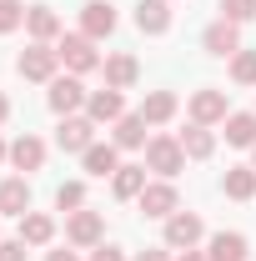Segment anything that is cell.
<instances>
[{
	"label": "cell",
	"mask_w": 256,
	"mask_h": 261,
	"mask_svg": "<svg viewBox=\"0 0 256 261\" xmlns=\"http://www.w3.org/2000/svg\"><path fill=\"white\" fill-rule=\"evenodd\" d=\"M181 166H186V151H181L176 136H151L146 141V171H156L161 181H171Z\"/></svg>",
	"instance_id": "cell-1"
},
{
	"label": "cell",
	"mask_w": 256,
	"mask_h": 261,
	"mask_svg": "<svg viewBox=\"0 0 256 261\" xmlns=\"http://www.w3.org/2000/svg\"><path fill=\"white\" fill-rule=\"evenodd\" d=\"M20 75H25V81H45V86H50V81H56V70H61V50H56V45H45V40H35V45H25V50H20Z\"/></svg>",
	"instance_id": "cell-2"
},
{
	"label": "cell",
	"mask_w": 256,
	"mask_h": 261,
	"mask_svg": "<svg viewBox=\"0 0 256 261\" xmlns=\"http://www.w3.org/2000/svg\"><path fill=\"white\" fill-rule=\"evenodd\" d=\"M56 50H61V65L65 70H70V75H86V70H96L100 65V50H96V40H91V35H61V45H56Z\"/></svg>",
	"instance_id": "cell-3"
},
{
	"label": "cell",
	"mask_w": 256,
	"mask_h": 261,
	"mask_svg": "<svg viewBox=\"0 0 256 261\" xmlns=\"http://www.w3.org/2000/svg\"><path fill=\"white\" fill-rule=\"evenodd\" d=\"M86 100H91V91L81 86V75H56L50 91H45V106H50L56 116H75Z\"/></svg>",
	"instance_id": "cell-4"
},
{
	"label": "cell",
	"mask_w": 256,
	"mask_h": 261,
	"mask_svg": "<svg viewBox=\"0 0 256 261\" xmlns=\"http://www.w3.org/2000/svg\"><path fill=\"white\" fill-rule=\"evenodd\" d=\"M56 146L86 156V151L96 146V121H91V116H61V126H56Z\"/></svg>",
	"instance_id": "cell-5"
},
{
	"label": "cell",
	"mask_w": 256,
	"mask_h": 261,
	"mask_svg": "<svg viewBox=\"0 0 256 261\" xmlns=\"http://www.w3.org/2000/svg\"><path fill=\"white\" fill-rule=\"evenodd\" d=\"M201 236H206V226H201L196 211H171V216H166V246H171V251H191Z\"/></svg>",
	"instance_id": "cell-6"
},
{
	"label": "cell",
	"mask_w": 256,
	"mask_h": 261,
	"mask_svg": "<svg viewBox=\"0 0 256 261\" xmlns=\"http://www.w3.org/2000/svg\"><path fill=\"white\" fill-rule=\"evenodd\" d=\"M111 31H116V5H111V0H86V5H81V35L106 40Z\"/></svg>",
	"instance_id": "cell-7"
},
{
	"label": "cell",
	"mask_w": 256,
	"mask_h": 261,
	"mask_svg": "<svg viewBox=\"0 0 256 261\" xmlns=\"http://www.w3.org/2000/svg\"><path fill=\"white\" fill-rule=\"evenodd\" d=\"M136 206L146 211V216H171V211H181V201H176V186L171 181H146V191L136 196Z\"/></svg>",
	"instance_id": "cell-8"
},
{
	"label": "cell",
	"mask_w": 256,
	"mask_h": 261,
	"mask_svg": "<svg viewBox=\"0 0 256 261\" xmlns=\"http://www.w3.org/2000/svg\"><path fill=\"white\" fill-rule=\"evenodd\" d=\"M100 236H106L100 211H70V221H65V241L70 246H100Z\"/></svg>",
	"instance_id": "cell-9"
},
{
	"label": "cell",
	"mask_w": 256,
	"mask_h": 261,
	"mask_svg": "<svg viewBox=\"0 0 256 261\" xmlns=\"http://www.w3.org/2000/svg\"><path fill=\"white\" fill-rule=\"evenodd\" d=\"M201 45H206V50H211V56H236V50H241V25H236V20H211V25H206V35H201Z\"/></svg>",
	"instance_id": "cell-10"
},
{
	"label": "cell",
	"mask_w": 256,
	"mask_h": 261,
	"mask_svg": "<svg viewBox=\"0 0 256 261\" xmlns=\"http://www.w3.org/2000/svg\"><path fill=\"white\" fill-rule=\"evenodd\" d=\"M86 116H91L96 126H106V121L116 126V121L126 116V100H121V91H111V86H106V91H91V100H86Z\"/></svg>",
	"instance_id": "cell-11"
},
{
	"label": "cell",
	"mask_w": 256,
	"mask_h": 261,
	"mask_svg": "<svg viewBox=\"0 0 256 261\" xmlns=\"http://www.w3.org/2000/svg\"><path fill=\"white\" fill-rule=\"evenodd\" d=\"M100 70H106V86H111V91H131V86H136V75H141L136 56H126V50L106 56V61H100Z\"/></svg>",
	"instance_id": "cell-12"
},
{
	"label": "cell",
	"mask_w": 256,
	"mask_h": 261,
	"mask_svg": "<svg viewBox=\"0 0 256 261\" xmlns=\"http://www.w3.org/2000/svg\"><path fill=\"white\" fill-rule=\"evenodd\" d=\"M191 121L196 126H216V121H226V91H196L191 96Z\"/></svg>",
	"instance_id": "cell-13"
},
{
	"label": "cell",
	"mask_w": 256,
	"mask_h": 261,
	"mask_svg": "<svg viewBox=\"0 0 256 261\" xmlns=\"http://www.w3.org/2000/svg\"><path fill=\"white\" fill-rule=\"evenodd\" d=\"M136 25L146 35H166L171 31V0H141L136 5Z\"/></svg>",
	"instance_id": "cell-14"
},
{
	"label": "cell",
	"mask_w": 256,
	"mask_h": 261,
	"mask_svg": "<svg viewBox=\"0 0 256 261\" xmlns=\"http://www.w3.org/2000/svg\"><path fill=\"white\" fill-rule=\"evenodd\" d=\"M206 256H211V261H246V256H251V246H246L241 231H216L211 246H206Z\"/></svg>",
	"instance_id": "cell-15"
},
{
	"label": "cell",
	"mask_w": 256,
	"mask_h": 261,
	"mask_svg": "<svg viewBox=\"0 0 256 261\" xmlns=\"http://www.w3.org/2000/svg\"><path fill=\"white\" fill-rule=\"evenodd\" d=\"M10 166H15V171H40V166H45V141L25 130V136L10 146Z\"/></svg>",
	"instance_id": "cell-16"
},
{
	"label": "cell",
	"mask_w": 256,
	"mask_h": 261,
	"mask_svg": "<svg viewBox=\"0 0 256 261\" xmlns=\"http://www.w3.org/2000/svg\"><path fill=\"white\" fill-rule=\"evenodd\" d=\"M25 31H31V40H45V45H50V40L61 35V15H56L50 5H31V10H25Z\"/></svg>",
	"instance_id": "cell-17"
},
{
	"label": "cell",
	"mask_w": 256,
	"mask_h": 261,
	"mask_svg": "<svg viewBox=\"0 0 256 261\" xmlns=\"http://www.w3.org/2000/svg\"><path fill=\"white\" fill-rule=\"evenodd\" d=\"M116 151H121L116 141H106V146L96 141V146H91V151L81 156V166H86L91 176H116V171H121V156H116Z\"/></svg>",
	"instance_id": "cell-18"
},
{
	"label": "cell",
	"mask_w": 256,
	"mask_h": 261,
	"mask_svg": "<svg viewBox=\"0 0 256 261\" xmlns=\"http://www.w3.org/2000/svg\"><path fill=\"white\" fill-rule=\"evenodd\" d=\"M0 211H5V216H25V211H31V181H25V176H10V181L0 186Z\"/></svg>",
	"instance_id": "cell-19"
},
{
	"label": "cell",
	"mask_w": 256,
	"mask_h": 261,
	"mask_svg": "<svg viewBox=\"0 0 256 261\" xmlns=\"http://www.w3.org/2000/svg\"><path fill=\"white\" fill-rule=\"evenodd\" d=\"M176 141H181V151H186L191 161H206V156L216 151V136H211V126H196V121H191L186 130H181Z\"/></svg>",
	"instance_id": "cell-20"
},
{
	"label": "cell",
	"mask_w": 256,
	"mask_h": 261,
	"mask_svg": "<svg viewBox=\"0 0 256 261\" xmlns=\"http://www.w3.org/2000/svg\"><path fill=\"white\" fill-rule=\"evenodd\" d=\"M50 236H56V221L50 216H40V211H25L20 216V241L25 246H50Z\"/></svg>",
	"instance_id": "cell-21"
},
{
	"label": "cell",
	"mask_w": 256,
	"mask_h": 261,
	"mask_svg": "<svg viewBox=\"0 0 256 261\" xmlns=\"http://www.w3.org/2000/svg\"><path fill=\"white\" fill-rule=\"evenodd\" d=\"M111 191L121 196V201H136V196L146 191V166H121L111 176Z\"/></svg>",
	"instance_id": "cell-22"
},
{
	"label": "cell",
	"mask_w": 256,
	"mask_h": 261,
	"mask_svg": "<svg viewBox=\"0 0 256 261\" xmlns=\"http://www.w3.org/2000/svg\"><path fill=\"white\" fill-rule=\"evenodd\" d=\"M141 116H146V126H166L176 116V96L171 91H151V96L141 100Z\"/></svg>",
	"instance_id": "cell-23"
},
{
	"label": "cell",
	"mask_w": 256,
	"mask_h": 261,
	"mask_svg": "<svg viewBox=\"0 0 256 261\" xmlns=\"http://www.w3.org/2000/svg\"><path fill=\"white\" fill-rule=\"evenodd\" d=\"M116 146H121V151H141V146H146V116H141V111L116 121Z\"/></svg>",
	"instance_id": "cell-24"
},
{
	"label": "cell",
	"mask_w": 256,
	"mask_h": 261,
	"mask_svg": "<svg viewBox=\"0 0 256 261\" xmlns=\"http://www.w3.org/2000/svg\"><path fill=\"white\" fill-rule=\"evenodd\" d=\"M221 186H226L231 201H251V196H256V166H231Z\"/></svg>",
	"instance_id": "cell-25"
},
{
	"label": "cell",
	"mask_w": 256,
	"mask_h": 261,
	"mask_svg": "<svg viewBox=\"0 0 256 261\" xmlns=\"http://www.w3.org/2000/svg\"><path fill=\"white\" fill-rule=\"evenodd\" d=\"M226 141H231V146H256V116L231 111V116H226Z\"/></svg>",
	"instance_id": "cell-26"
},
{
	"label": "cell",
	"mask_w": 256,
	"mask_h": 261,
	"mask_svg": "<svg viewBox=\"0 0 256 261\" xmlns=\"http://www.w3.org/2000/svg\"><path fill=\"white\" fill-rule=\"evenodd\" d=\"M231 81H236V86H256V50L241 45V50L231 56Z\"/></svg>",
	"instance_id": "cell-27"
},
{
	"label": "cell",
	"mask_w": 256,
	"mask_h": 261,
	"mask_svg": "<svg viewBox=\"0 0 256 261\" xmlns=\"http://www.w3.org/2000/svg\"><path fill=\"white\" fill-rule=\"evenodd\" d=\"M56 206H61L65 216H70V211H81V206H86V186H81V181H65V186H56Z\"/></svg>",
	"instance_id": "cell-28"
},
{
	"label": "cell",
	"mask_w": 256,
	"mask_h": 261,
	"mask_svg": "<svg viewBox=\"0 0 256 261\" xmlns=\"http://www.w3.org/2000/svg\"><path fill=\"white\" fill-rule=\"evenodd\" d=\"M20 25H25V5L20 0H0V35L20 31Z\"/></svg>",
	"instance_id": "cell-29"
},
{
	"label": "cell",
	"mask_w": 256,
	"mask_h": 261,
	"mask_svg": "<svg viewBox=\"0 0 256 261\" xmlns=\"http://www.w3.org/2000/svg\"><path fill=\"white\" fill-rule=\"evenodd\" d=\"M221 20H236V25L256 20V0H221Z\"/></svg>",
	"instance_id": "cell-30"
},
{
	"label": "cell",
	"mask_w": 256,
	"mask_h": 261,
	"mask_svg": "<svg viewBox=\"0 0 256 261\" xmlns=\"http://www.w3.org/2000/svg\"><path fill=\"white\" fill-rule=\"evenodd\" d=\"M0 261H25V241H0Z\"/></svg>",
	"instance_id": "cell-31"
},
{
	"label": "cell",
	"mask_w": 256,
	"mask_h": 261,
	"mask_svg": "<svg viewBox=\"0 0 256 261\" xmlns=\"http://www.w3.org/2000/svg\"><path fill=\"white\" fill-rule=\"evenodd\" d=\"M91 261H126V256H121V246H106V241H100L96 251H91Z\"/></svg>",
	"instance_id": "cell-32"
},
{
	"label": "cell",
	"mask_w": 256,
	"mask_h": 261,
	"mask_svg": "<svg viewBox=\"0 0 256 261\" xmlns=\"http://www.w3.org/2000/svg\"><path fill=\"white\" fill-rule=\"evenodd\" d=\"M136 261H171V246H146Z\"/></svg>",
	"instance_id": "cell-33"
},
{
	"label": "cell",
	"mask_w": 256,
	"mask_h": 261,
	"mask_svg": "<svg viewBox=\"0 0 256 261\" xmlns=\"http://www.w3.org/2000/svg\"><path fill=\"white\" fill-rule=\"evenodd\" d=\"M45 261H81V256H75V251H65V246H61V251H45Z\"/></svg>",
	"instance_id": "cell-34"
},
{
	"label": "cell",
	"mask_w": 256,
	"mask_h": 261,
	"mask_svg": "<svg viewBox=\"0 0 256 261\" xmlns=\"http://www.w3.org/2000/svg\"><path fill=\"white\" fill-rule=\"evenodd\" d=\"M176 261H211V256H206V251H196V246H191V251H181Z\"/></svg>",
	"instance_id": "cell-35"
},
{
	"label": "cell",
	"mask_w": 256,
	"mask_h": 261,
	"mask_svg": "<svg viewBox=\"0 0 256 261\" xmlns=\"http://www.w3.org/2000/svg\"><path fill=\"white\" fill-rule=\"evenodd\" d=\"M5 116H10V100H5V96H0V121H5Z\"/></svg>",
	"instance_id": "cell-36"
},
{
	"label": "cell",
	"mask_w": 256,
	"mask_h": 261,
	"mask_svg": "<svg viewBox=\"0 0 256 261\" xmlns=\"http://www.w3.org/2000/svg\"><path fill=\"white\" fill-rule=\"evenodd\" d=\"M0 161H10V146H5V141H0Z\"/></svg>",
	"instance_id": "cell-37"
},
{
	"label": "cell",
	"mask_w": 256,
	"mask_h": 261,
	"mask_svg": "<svg viewBox=\"0 0 256 261\" xmlns=\"http://www.w3.org/2000/svg\"><path fill=\"white\" fill-rule=\"evenodd\" d=\"M251 166H256V146H251Z\"/></svg>",
	"instance_id": "cell-38"
}]
</instances>
